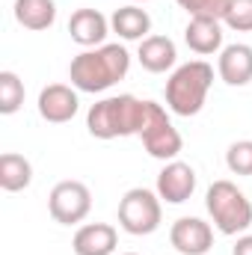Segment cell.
<instances>
[{
    "instance_id": "obj_15",
    "label": "cell",
    "mask_w": 252,
    "mask_h": 255,
    "mask_svg": "<svg viewBox=\"0 0 252 255\" xmlns=\"http://www.w3.org/2000/svg\"><path fill=\"white\" fill-rule=\"evenodd\" d=\"M136 57H139V65H142L145 71L163 74V71H169V68L175 65L178 51H175V42H172L169 36H148V39L139 42Z\"/></svg>"
},
{
    "instance_id": "obj_4",
    "label": "cell",
    "mask_w": 252,
    "mask_h": 255,
    "mask_svg": "<svg viewBox=\"0 0 252 255\" xmlns=\"http://www.w3.org/2000/svg\"><path fill=\"white\" fill-rule=\"evenodd\" d=\"M205 208L214 220V226L220 229V235H241L252 226V202L247 193L238 190V184L232 181H214L205 193Z\"/></svg>"
},
{
    "instance_id": "obj_3",
    "label": "cell",
    "mask_w": 252,
    "mask_h": 255,
    "mask_svg": "<svg viewBox=\"0 0 252 255\" xmlns=\"http://www.w3.org/2000/svg\"><path fill=\"white\" fill-rule=\"evenodd\" d=\"M214 83V68L205 60H193L184 63L172 71V77L166 80V107L175 116H196L205 107V98L211 92Z\"/></svg>"
},
{
    "instance_id": "obj_5",
    "label": "cell",
    "mask_w": 252,
    "mask_h": 255,
    "mask_svg": "<svg viewBox=\"0 0 252 255\" xmlns=\"http://www.w3.org/2000/svg\"><path fill=\"white\" fill-rule=\"evenodd\" d=\"M163 211H160V196L145 187H133L119 199V226L127 235H151L160 229Z\"/></svg>"
},
{
    "instance_id": "obj_2",
    "label": "cell",
    "mask_w": 252,
    "mask_h": 255,
    "mask_svg": "<svg viewBox=\"0 0 252 255\" xmlns=\"http://www.w3.org/2000/svg\"><path fill=\"white\" fill-rule=\"evenodd\" d=\"M148 101L133 95H113L89 107L86 128L95 139H116V136H139L145 125Z\"/></svg>"
},
{
    "instance_id": "obj_18",
    "label": "cell",
    "mask_w": 252,
    "mask_h": 255,
    "mask_svg": "<svg viewBox=\"0 0 252 255\" xmlns=\"http://www.w3.org/2000/svg\"><path fill=\"white\" fill-rule=\"evenodd\" d=\"M33 181V166L24 154H15V151H6L0 154V187L6 193H18L27 190Z\"/></svg>"
},
{
    "instance_id": "obj_11",
    "label": "cell",
    "mask_w": 252,
    "mask_h": 255,
    "mask_svg": "<svg viewBox=\"0 0 252 255\" xmlns=\"http://www.w3.org/2000/svg\"><path fill=\"white\" fill-rule=\"evenodd\" d=\"M68 33L83 48H101L110 33V21L98 9H77L68 18Z\"/></svg>"
},
{
    "instance_id": "obj_20",
    "label": "cell",
    "mask_w": 252,
    "mask_h": 255,
    "mask_svg": "<svg viewBox=\"0 0 252 255\" xmlns=\"http://www.w3.org/2000/svg\"><path fill=\"white\" fill-rule=\"evenodd\" d=\"M226 166L235 175H252V139H238L226 151Z\"/></svg>"
},
{
    "instance_id": "obj_22",
    "label": "cell",
    "mask_w": 252,
    "mask_h": 255,
    "mask_svg": "<svg viewBox=\"0 0 252 255\" xmlns=\"http://www.w3.org/2000/svg\"><path fill=\"white\" fill-rule=\"evenodd\" d=\"M181 9H187L190 18H196V15H202V18H217V21H223V15H226V9H229V3L232 0H175Z\"/></svg>"
},
{
    "instance_id": "obj_13",
    "label": "cell",
    "mask_w": 252,
    "mask_h": 255,
    "mask_svg": "<svg viewBox=\"0 0 252 255\" xmlns=\"http://www.w3.org/2000/svg\"><path fill=\"white\" fill-rule=\"evenodd\" d=\"M220 77L229 83V86H247L252 80V48L244 42H235V45H226L220 51V63H217Z\"/></svg>"
},
{
    "instance_id": "obj_10",
    "label": "cell",
    "mask_w": 252,
    "mask_h": 255,
    "mask_svg": "<svg viewBox=\"0 0 252 255\" xmlns=\"http://www.w3.org/2000/svg\"><path fill=\"white\" fill-rule=\"evenodd\" d=\"M80 101H77V92L65 83H51L39 92V116L51 125H63L71 122L74 113H77Z\"/></svg>"
},
{
    "instance_id": "obj_19",
    "label": "cell",
    "mask_w": 252,
    "mask_h": 255,
    "mask_svg": "<svg viewBox=\"0 0 252 255\" xmlns=\"http://www.w3.org/2000/svg\"><path fill=\"white\" fill-rule=\"evenodd\" d=\"M24 104V83L15 71H0V113L12 116Z\"/></svg>"
},
{
    "instance_id": "obj_8",
    "label": "cell",
    "mask_w": 252,
    "mask_h": 255,
    "mask_svg": "<svg viewBox=\"0 0 252 255\" xmlns=\"http://www.w3.org/2000/svg\"><path fill=\"white\" fill-rule=\"evenodd\" d=\"M169 244L181 255H208L214 247V229L199 217H181L169 229Z\"/></svg>"
},
{
    "instance_id": "obj_17",
    "label": "cell",
    "mask_w": 252,
    "mask_h": 255,
    "mask_svg": "<svg viewBox=\"0 0 252 255\" xmlns=\"http://www.w3.org/2000/svg\"><path fill=\"white\" fill-rule=\"evenodd\" d=\"M15 21L24 30H48L57 21V3L54 0H15Z\"/></svg>"
},
{
    "instance_id": "obj_12",
    "label": "cell",
    "mask_w": 252,
    "mask_h": 255,
    "mask_svg": "<svg viewBox=\"0 0 252 255\" xmlns=\"http://www.w3.org/2000/svg\"><path fill=\"white\" fill-rule=\"evenodd\" d=\"M119 244V232L110 223H86L77 229L71 247L74 255H113Z\"/></svg>"
},
{
    "instance_id": "obj_7",
    "label": "cell",
    "mask_w": 252,
    "mask_h": 255,
    "mask_svg": "<svg viewBox=\"0 0 252 255\" xmlns=\"http://www.w3.org/2000/svg\"><path fill=\"white\" fill-rule=\"evenodd\" d=\"M48 211L60 226H77L92 211V193L83 181H60L48 196Z\"/></svg>"
},
{
    "instance_id": "obj_21",
    "label": "cell",
    "mask_w": 252,
    "mask_h": 255,
    "mask_svg": "<svg viewBox=\"0 0 252 255\" xmlns=\"http://www.w3.org/2000/svg\"><path fill=\"white\" fill-rule=\"evenodd\" d=\"M223 21L238 33H252V0H232Z\"/></svg>"
},
{
    "instance_id": "obj_24",
    "label": "cell",
    "mask_w": 252,
    "mask_h": 255,
    "mask_svg": "<svg viewBox=\"0 0 252 255\" xmlns=\"http://www.w3.org/2000/svg\"><path fill=\"white\" fill-rule=\"evenodd\" d=\"M130 3H148V0H130Z\"/></svg>"
},
{
    "instance_id": "obj_25",
    "label": "cell",
    "mask_w": 252,
    "mask_h": 255,
    "mask_svg": "<svg viewBox=\"0 0 252 255\" xmlns=\"http://www.w3.org/2000/svg\"><path fill=\"white\" fill-rule=\"evenodd\" d=\"M125 255H136V253H125Z\"/></svg>"
},
{
    "instance_id": "obj_16",
    "label": "cell",
    "mask_w": 252,
    "mask_h": 255,
    "mask_svg": "<svg viewBox=\"0 0 252 255\" xmlns=\"http://www.w3.org/2000/svg\"><path fill=\"white\" fill-rule=\"evenodd\" d=\"M110 27H113V33H116L119 39H125V42H142V39H148L145 33L151 30V18H148V12H145L142 6L127 3V6H122V9L113 12Z\"/></svg>"
},
{
    "instance_id": "obj_1",
    "label": "cell",
    "mask_w": 252,
    "mask_h": 255,
    "mask_svg": "<svg viewBox=\"0 0 252 255\" xmlns=\"http://www.w3.org/2000/svg\"><path fill=\"white\" fill-rule=\"evenodd\" d=\"M130 68V54L122 45H101L77 54L68 65L71 86L80 92H104L119 83Z\"/></svg>"
},
{
    "instance_id": "obj_6",
    "label": "cell",
    "mask_w": 252,
    "mask_h": 255,
    "mask_svg": "<svg viewBox=\"0 0 252 255\" xmlns=\"http://www.w3.org/2000/svg\"><path fill=\"white\" fill-rule=\"evenodd\" d=\"M139 139L145 145V151L157 160H175L184 139L178 133V128L172 125V119L166 116V110L154 101H148V113H145V125L139 130Z\"/></svg>"
},
{
    "instance_id": "obj_9",
    "label": "cell",
    "mask_w": 252,
    "mask_h": 255,
    "mask_svg": "<svg viewBox=\"0 0 252 255\" xmlns=\"http://www.w3.org/2000/svg\"><path fill=\"white\" fill-rule=\"evenodd\" d=\"M196 190V169L181 160H169L157 172V196L169 205H184Z\"/></svg>"
},
{
    "instance_id": "obj_23",
    "label": "cell",
    "mask_w": 252,
    "mask_h": 255,
    "mask_svg": "<svg viewBox=\"0 0 252 255\" xmlns=\"http://www.w3.org/2000/svg\"><path fill=\"white\" fill-rule=\"evenodd\" d=\"M232 255H252V235H244V238H238V244H235Z\"/></svg>"
},
{
    "instance_id": "obj_14",
    "label": "cell",
    "mask_w": 252,
    "mask_h": 255,
    "mask_svg": "<svg viewBox=\"0 0 252 255\" xmlns=\"http://www.w3.org/2000/svg\"><path fill=\"white\" fill-rule=\"evenodd\" d=\"M184 42H187V48L193 54H202V57L217 54L223 48V27H220L217 18L196 15V18H190L187 30H184Z\"/></svg>"
}]
</instances>
